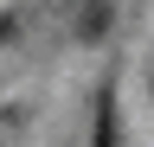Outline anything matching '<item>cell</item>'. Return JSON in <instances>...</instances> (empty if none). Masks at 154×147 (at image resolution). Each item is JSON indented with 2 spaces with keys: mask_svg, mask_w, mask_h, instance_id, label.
<instances>
[{
  "mask_svg": "<svg viewBox=\"0 0 154 147\" xmlns=\"http://www.w3.org/2000/svg\"><path fill=\"white\" fill-rule=\"evenodd\" d=\"M96 147H116V96L103 90V122H96Z\"/></svg>",
  "mask_w": 154,
  "mask_h": 147,
  "instance_id": "obj_1",
  "label": "cell"
}]
</instances>
